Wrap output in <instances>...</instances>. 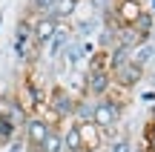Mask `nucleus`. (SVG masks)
Instances as JSON below:
<instances>
[{
  "label": "nucleus",
  "mask_w": 155,
  "mask_h": 152,
  "mask_svg": "<svg viewBox=\"0 0 155 152\" xmlns=\"http://www.w3.org/2000/svg\"><path fill=\"white\" fill-rule=\"evenodd\" d=\"M152 115H155V112H152ZM152 121H155V118H152Z\"/></svg>",
  "instance_id": "20"
},
{
  "label": "nucleus",
  "mask_w": 155,
  "mask_h": 152,
  "mask_svg": "<svg viewBox=\"0 0 155 152\" xmlns=\"http://www.w3.org/2000/svg\"><path fill=\"white\" fill-rule=\"evenodd\" d=\"M81 138H83V152H95L104 144V135L95 124H81Z\"/></svg>",
  "instance_id": "9"
},
{
  "label": "nucleus",
  "mask_w": 155,
  "mask_h": 152,
  "mask_svg": "<svg viewBox=\"0 0 155 152\" xmlns=\"http://www.w3.org/2000/svg\"><path fill=\"white\" fill-rule=\"evenodd\" d=\"M112 86H115V83H112L109 69H101V72H86V78H83V95L101 101V98L109 95Z\"/></svg>",
  "instance_id": "3"
},
{
  "label": "nucleus",
  "mask_w": 155,
  "mask_h": 152,
  "mask_svg": "<svg viewBox=\"0 0 155 152\" xmlns=\"http://www.w3.org/2000/svg\"><path fill=\"white\" fill-rule=\"evenodd\" d=\"M63 149L66 152H83V138H81V124L69 121L66 132H63Z\"/></svg>",
  "instance_id": "8"
},
{
  "label": "nucleus",
  "mask_w": 155,
  "mask_h": 152,
  "mask_svg": "<svg viewBox=\"0 0 155 152\" xmlns=\"http://www.w3.org/2000/svg\"><path fill=\"white\" fill-rule=\"evenodd\" d=\"M40 152H66V149H63V132H61V126H52V132H49V138L43 141Z\"/></svg>",
  "instance_id": "12"
},
{
  "label": "nucleus",
  "mask_w": 155,
  "mask_h": 152,
  "mask_svg": "<svg viewBox=\"0 0 155 152\" xmlns=\"http://www.w3.org/2000/svg\"><path fill=\"white\" fill-rule=\"evenodd\" d=\"M121 109H124V103L115 101L112 95L95 101V106H92V124L101 129V135H106V132H109L112 126L121 121Z\"/></svg>",
  "instance_id": "1"
},
{
  "label": "nucleus",
  "mask_w": 155,
  "mask_h": 152,
  "mask_svg": "<svg viewBox=\"0 0 155 152\" xmlns=\"http://www.w3.org/2000/svg\"><path fill=\"white\" fill-rule=\"evenodd\" d=\"M55 32H58V23L52 20L49 15L35 17V23H32V46L40 52L43 46H49V40L55 37Z\"/></svg>",
  "instance_id": "6"
},
{
  "label": "nucleus",
  "mask_w": 155,
  "mask_h": 152,
  "mask_svg": "<svg viewBox=\"0 0 155 152\" xmlns=\"http://www.w3.org/2000/svg\"><path fill=\"white\" fill-rule=\"evenodd\" d=\"M112 83L118 86V89H132V86L141 83V78H144V66H138V63H124V66L112 69Z\"/></svg>",
  "instance_id": "4"
},
{
  "label": "nucleus",
  "mask_w": 155,
  "mask_h": 152,
  "mask_svg": "<svg viewBox=\"0 0 155 152\" xmlns=\"http://www.w3.org/2000/svg\"><path fill=\"white\" fill-rule=\"evenodd\" d=\"M46 109L52 112V118H58V124L61 121H72L75 115V95H69L63 86H55V89L46 95ZM55 124V121H52Z\"/></svg>",
  "instance_id": "2"
},
{
  "label": "nucleus",
  "mask_w": 155,
  "mask_h": 152,
  "mask_svg": "<svg viewBox=\"0 0 155 152\" xmlns=\"http://www.w3.org/2000/svg\"><path fill=\"white\" fill-rule=\"evenodd\" d=\"M55 3L58 0H29L26 11H29V17H43V15H49V11L55 9Z\"/></svg>",
  "instance_id": "13"
},
{
  "label": "nucleus",
  "mask_w": 155,
  "mask_h": 152,
  "mask_svg": "<svg viewBox=\"0 0 155 152\" xmlns=\"http://www.w3.org/2000/svg\"><path fill=\"white\" fill-rule=\"evenodd\" d=\"M152 6H155V0H152Z\"/></svg>",
  "instance_id": "19"
},
{
  "label": "nucleus",
  "mask_w": 155,
  "mask_h": 152,
  "mask_svg": "<svg viewBox=\"0 0 155 152\" xmlns=\"http://www.w3.org/2000/svg\"><path fill=\"white\" fill-rule=\"evenodd\" d=\"M106 152H129V141H124V138H121V141H112Z\"/></svg>",
  "instance_id": "16"
},
{
  "label": "nucleus",
  "mask_w": 155,
  "mask_h": 152,
  "mask_svg": "<svg viewBox=\"0 0 155 152\" xmlns=\"http://www.w3.org/2000/svg\"><path fill=\"white\" fill-rule=\"evenodd\" d=\"M32 17H20V23H17V32H15V43H32Z\"/></svg>",
  "instance_id": "14"
},
{
  "label": "nucleus",
  "mask_w": 155,
  "mask_h": 152,
  "mask_svg": "<svg viewBox=\"0 0 155 152\" xmlns=\"http://www.w3.org/2000/svg\"><path fill=\"white\" fill-rule=\"evenodd\" d=\"M17 124L15 121L9 118V112H6V109H0V149H3V144H12L17 138Z\"/></svg>",
  "instance_id": "11"
},
{
  "label": "nucleus",
  "mask_w": 155,
  "mask_h": 152,
  "mask_svg": "<svg viewBox=\"0 0 155 152\" xmlns=\"http://www.w3.org/2000/svg\"><path fill=\"white\" fill-rule=\"evenodd\" d=\"M6 152H26V144H23V138H15V141L9 144V149Z\"/></svg>",
  "instance_id": "17"
},
{
  "label": "nucleus",
  "mask_w": 155,
  "mask_h": 152,
  "mask_svg": "<svg viewBox=\"0 0 155 152\" xmlns=\"http://www.w3.org/2000/svg\"><path fill=\"white\" fill-rule=\"evenodd\" d=\"M69 40H72V29H69L66 23H58L55 37L49 40V55H52V57H61V52L69 46Z\"/></svg>",
  "instance_id": "7"
},
{
  "label": "nucleus",
  "mask_w": 155,
  "mask_h": 152,
  "mask_svg": "<svg viewBox=\"0 0 155 152\" xmlns=\"http://www.w3.org/2000/svg\"><path fill=\"white\" fill-rule=\"evenodd\" d=\"M89 3H92V9H98V11H104V15H109V11H115L118 0H89Z\"/></svg>",
  "instance_id": "15"
},
{
  "label": "nucleus",
  "mask_w": 155,
  "mask_h": 152,
  "mask_svg": "<svg viewBox=\"0 0 155 152\" xmlns=\"http://www.w3.org/2000/svg\"><path fill=\"white\" fill-rule=\"evenodd\" d=\"M141 15H144V9H141L138 0H118L115 11H112V17H115L118 29H132L135 23H138Z\"/></svg>",
  "instance_id": "5"
},
{
  "label": "nucleus",
  "mask_w": 155,
  "mask_h": 152,
  "mask_svg": "<svg viewBox=\"0 0 155 152\" xmlns=\"http://www.w3.org/2000/svg\"><path fill=\"white\" fill-rule=\"evenodd\" d=\"M0 26H3V15H0Z\"/></svg>",
  "instance_id": "18"
},
{
  "label": "nucleus",
  "mask_w": 155,
  "mask_h": 152,
  "mask_svg": "<svg viewBox=\"0 0 155 152\" xmlns=\"http://www.w3.org/2000/svg\"><path fill=\"white\" fill-rule=\"evenodd\" d=\"M78 6H81V0H58V3H55V9L49 11V17H52L55 23H66L69 17L78 11Z\"/></svg>",
  "instance_id": "10"
}]
</instances>
